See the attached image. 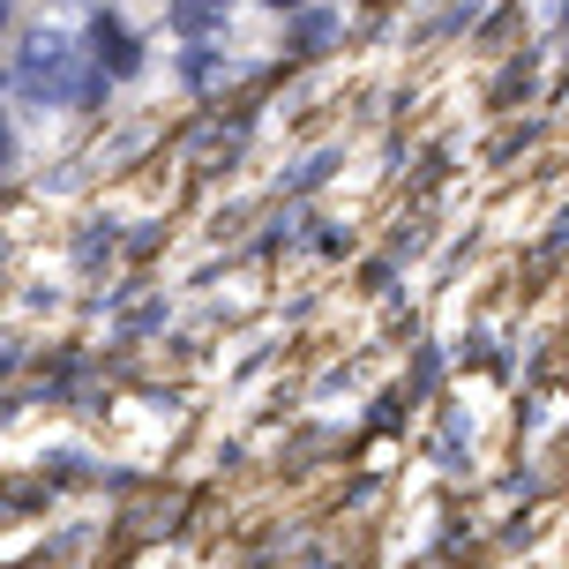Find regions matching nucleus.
<instances>
[{"mask_svg":"<svg viewBox=\"0 0 569 569\" xmlns=\"http://www.w3.org/2000/svg\"><path fill=\"white\" fill-rule=\"evenodd\" d=\"M8 158H16V136H8V120H0V172H8Z\"/></svg>","mask_w":569,"mask_h":569,"instance_id":"7ed1b4c3","label":"nucleus"},{"mask_svg":"<svg viewBox=\"0 0 569 569\" xmlns=\"http://www.w3.org/2000/svg\"><path fill=\"white\" fill-rule=\"evenodd\" d=\"M90 46H98V68H106V76H128V68H136V38H128V23L106 16V8H98V23H90Z\"/></svg>","mask_w":569,"mask_h":569,"instance_id":"f03ea898","label":"nucleus"},{"mask_svg":"<svg viewBox=\"0 0 569 569\" xmlns=\"http://www.w3.org/2000/svg\"><path fill=\"white\" fill-rule=\"evenodd\" d=\"M270 8H292V0H270Z\"/></svg>","mask_w":569,"mask_h":569,"instance_id":"20e7f679","label":"nucleus"},{"mask_svg":"<svg viewBox=\"0 0 569 569\" xmlns=\"http://www.w3.org/2000/svg\"><path fill=\"white\" fill-rule=\"evenodd\" d=\"M16 83H23L30 98H46V106H90V98H106V68H98V60H83V46H76V38L46 30V38H30V46H23Z\"/></svg>","mask_w":569,"mask_h":569,"instance_id":"f257e3e1","label":"nucleus"}]
</instances>
